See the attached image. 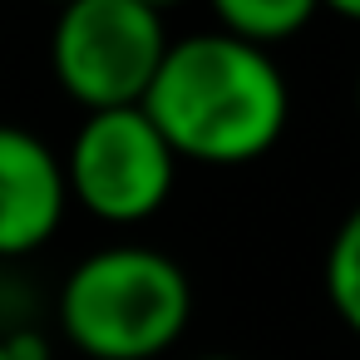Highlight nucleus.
<instances>
[{"label": "nucleus", "mask_w": 360, "mask_h": 360, "mask_svg": "<svg viewBox=\"0 0 360 360\" xmlns=\"http://www.w3.org/2000/svg\"><path fill=\"white\" fill-rule=\"evenodd\" d=\"M326 296H330V311L360 335V202L340 217L326 247Z\"/></svg>", "instance_id": "0eeeda50"}, {"label": "nucleus", "mask_w": 360, "mask_h": 360, "mask_svg": "<svg viewBox=\"0 0 360 360\" xmlns=\"http://www.w3.org/2000/svg\"><path fill=\"white\" fill-rule=\"evenodd\" d=\"M168 55V25L148 0H75L55 20L50 65L84 114L139 109Z\"/></svg>", "instance_id": "7ed1b4c3"}, {"label": "nucleus", "mask_w": 360, "mask_h": 360, "mask_svg": "<svg viewBox=\"0 0 360 360\" xmlns=\"http://www.w3.org/2000/svg\"><path fill=\"white\" fill-rule=\"evenodd\" d=\"M139 109L178 163L247 168L281 143L291 124V84L266 50L212 25L168 40V55Z\"/></svg>", "instance_id": "f257e3e1"}, {"label": "nucleus", "mask_w": 360, "mask_h": 360, "mask_svg": "<svg viewBox=\"0 0 360 360\" xmlns=\"http://www.w3.org/2000/svg\"><path fill=\"white\" fill-rule=\"evenodd\" d=\"M0 360H11V350H6V335H0Z\"/></svg>", "instance_id": "9b49d317"}, {"label": "nucleus", "mask_w": 360, "mask_h": 360, "mask_svg": "<svg viewBox=\"0 0 360 360\" xmlns=\"http://www.w3.org/2000/svg\"><path fill=\"white\" fill-rule=\"evenodd\" d=\"M188 360H242V355H227V350H212V355H188Z\"/></svg>", "instance_id": "1a4fd4ad"}, {"label": "nucleus", "mask_w": 360, "mask_h": 360, "mask_svg": "<svg viewBox=\"0 0 360 360\" xmlns=\"http://www.w3.org/2000/svg\"><path fill=\"white\" fill-rule=\"evenodd\" d=\"M330 15H340V20H350V25H360V0H330Z\"/></svg>", "instance_id": "6e6552de"}, {"label": "nucleus", "mask_w": 360, "mask_h": 360, "mask_svg": "<svg viewBox=\"0 0 360 360\" xmlns=\"http://www.w3.org/2000/svg\"><path fill=\"white\" fill-rule=\"evenodd\" d=\"M188 321L193 281L158 247H99L60 286V330L89 360H158L183 340Z\"/></svg>", "instance_id": "f03ea898"}, {"label": "nucleus", "mask_w": 360, "mask_h": 360, "mask_svg": "<svg viewBox=\"0 0 360 360\" xmlns=\"http://www.w3.org/2000/svg\"><path fill=\"white\" fill-rule=\"evenodd\" d=\"M311 20H316V0H222L212 11V25L222 35L257 45L266 55L286 40H296Z\"/></svg>", "instance_id": "423d86ee"}, {"label": "nucleus", "mask_w": 360, "mask_h": 360, "mask_svg": "<svg viewBox=\"0 0 360 360\" xmlns=\"http://www.w3.org/2000/svg\"><path fill=\"white\" fill-rule=\"evenodd\" d=\"M60 163L70 202L114 227H139L163 212L178 183V158L143 109L84 114Z\"/></svg>", "instance_id": "20e7f679"}, {"label": "nucleus", "mask_w": 360, "mask_h": 360, "mask_svg": "<svg viewBox=\"0 0 360 360\" xmlns=\"http://www.w3.org/2000/svg\"><path fill=\"white\" fill-rule=\"evenodd\" d=\"M355 114H360V75H355Z\"/></svg>", "instance_id": "9d476101"}, {"label": "nucleus", "mask_w": 360, "mask_h": 360, "mask_svg": "<svg viewBox=\"0 0 360 360\" xmlns=\"http://www.w3.org/2000/svg\"><path fill=\"white\" fill-rule=\"evenodd\" d=\"M65 212L70 188L60 153L20 124H0V262L40 252Z\"/></svg>", "instance_id": "39448f33"}]
</instances>
